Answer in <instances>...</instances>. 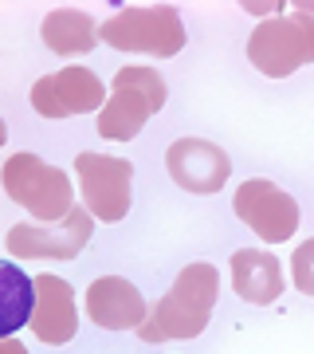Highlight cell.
I'll return each instance as SVG.
<instances>
[{"instance_id":"obj_1","label":"cell","mask_w":314,"mask_h":354,"mask_svg":"<svg viewBox=\"0 0 314 354\" xmlns=\"http://www.w3.org/2000/svg\"><path fill=\"white\" fill-rule=\"evenodd\" d=\"M216 268L188 264L173 279V288L150 307L146 323L138 327L141 342H169V339H197L208 327V315L216 307Z\"/></svg>"},{"instance_id":"obj_2","label":"cell","mask_w":314,"mask_h":354,"mask_svg":"<svg viewBox=\"0 0 314 354\" xmlns=\"http://www.w3.org/2000/svg\"><path fill=\"white\" fill-rule=\"evenodd\" d=\"M165 79L150 67H126L114 75V95L99 111V134L110 142L138 138L146 118L165 106Z\"/></svg>"},{"instance_id":"obj_3","label":"cell","mask_w":314,"mask_h":354,"mask_svg":"<svg viewBox=\"0 0 314 354\" xmlns=\"http://www.w3.org/2000/svg\"><path fill=\"white\" fill-rule=\"evenodd\" d=\"M4 189L16 205H24L28 213L51 225V221H63V216L75 209V193H71V181L63 169L48 165L36 153H12L4 162Z\"/></svg>"},{"instance_id":"obj_4","label":"cell","mask_w":314,"mask_h":354,"mask_svg":"<svg viewBox=\"0 0 314 354\" xmlns=\"http://www.w3.org/2000/svg\"><path fill=\"white\" fill-rule=\"evenodd\" d=\"M248 55L271 79H283L295 67L314 64V16L295 8L291 16L264 20L255 28V36L248 39Z\"/></svg>"},{"instance_id":"obj_5","label":"cell","mask_w":314,"mask_h":354,"mask_svg":"<svg viewBox=\"0 0 314 354\" xmlns=\"http://www.w3.org/2000/svg\"><path fill=\"white\" fill-rule=\"evenodd\" d=\"M99 36L118 51H146V55H177L185 48V24H181V12L169 8V4H157V8H126V12L110 16L106 24L99 28Z\"/></svg>"},{"instance_id":"obj_6","label":"cell","mask_w":314,"mask_h":354,"mask_svg":"<svg viewBox=\"0 0 314 354\" xmlns=\"http://www.w3.org/2000/svg\"><path fill=\"white\" fill-rule=\"evenodd\" d=\"M79 189L87 201V213L114 225L130 213V185H134V165L110 153H79L75 158Z\"/></svg>"},{"instance_id":"obj_7","label":"cell","mask_w":314,"mask_h":354,"mask_svg":"<svg viewBox=\"0 0 314 354\" xmlns=\"http://www.w3.org/2000/svg\"><path fill=\"white\" fill-rule=\"evenodd\" d=\"M90 241V213L71 209L63 221L51 225H12L4 248L16 260H75Z\"/></svg>"},{"instance_id":"obj_8","label":"cell","mask_w":314,"mask_h":354,"mask_svg":"<svg viewBox=\"0 0 314 354\" xmlns=\"http://www.w3.org/2000/svg\"><path fill=\"white\" fill-rule=\"evenodd\" d=\"M232 209L244 225L267 244H283L295 236L299 228V205L287 189H279L275 181L267 177H255V181H244L232 197Z\"/></svg>"},{"instance_id":"obj_9","label":"cell","mask_w":314,"mask_h":354,"mask_svg":"<svg viewBox=\"0 0 314 354\" xmlns=\"http://www.w3.org/2000/svg\"><path fill=\"white\" fill-rule=\"evenodd\" d=\"M106 106L102 79L90 67H63L51 71L32 87V111L43 118H71V114H95Z\"/></svg>"},{"instance_id":"obj_10","label":"cell","mask_w":314,"mask_h":354,"mask_svg":"<svg viewBox=\"0 0 314 354\" xmlns=\"http://www.w3.org/2000/svg\"><path fill=\"white\" fill-rule=\"evenodd\" d=\"M165 169L181 189L188 193H216L232 174V162L220 146L204 138H177L165 150Z\"/></svg>"},{"instance_id":"obj_11","label":"cell","mask_w":314,"mask_h":354,"mask_svg":"<svg viewBox=\"0 0 314 354\" xmlns=\"http://www.w3.org/2000/svg\"><path fill=\"white\" fill-rule=\"evenodd\" d=\"M87 315L106 330H138L150 315V307L130 279L102 276L87 288Z\"/></svg>"},{"instance_id":"obj_12","label":"cell","mask_w":314,"mask_h":354,"mask_svg":"<svg viewBox=\"0 0 314 354\" xmlns=\"http://www.w3.org/2000/svg\"><path fill=\"white\" fill-rule=\"evenodd\" d=\"M36 311H32V335L48 346H59V342L75 339V327H79V311H75V291L71 283L59 276H36Z\"/></svg>"},{"instance_id":"obj_13","label":"cell","mask_w":314,"mask_h":354,"mask_svg":"<svg viewBox=\"0 0 314 354\" xmlns=\"http://www.w3.org/2000/svg\"><path fill=\"white\" fill-rule=\"evenodd\" d=\"M232 288L251 307L275 304L283 291V264L264 248H239L232 256Z\"/></svg>"},{"instance_id":"obj_14","label":"cell","mask_w":314,"mask_h":354,"mask_svg":"<svg viewBox=\"0 0 314 354\" xmlns=\"http://www.w3.org/2000/svg\"><path fill=\"white\" fill-rule=\"evenodd\" d=\"M43 39L55 55H83L90 51L99 39H95V20L79 8H55L43 20Z\"/></svg>"},{"instance_id":"obj_15","label":"cell","mask_w":314,"mask_h":354,"mask_svg":"<svg viewBox=\"0 0 314 354\" xmlns=\"http://www.w3.org/2000/svg\"><path fill=\"white\" fill-rule=\"evenodd\" d=\"M0 279H4V291H0V311H4V335L12 339L16 330L24 327V323H32V311H36V279L24 276L20 272V264L16 260H4V268H0Z\"/></svg>"},{"instance_id":"obj_16","label":"cell","mask_w":314,"mask_h":354,"mask_svg":"<svg viewBox=\"0 0 314 354\" xmlns=\"http://www.w3.org/2000/svg\"><path fill=\"white\" fill-rule=\"evenodd\" d=\"M291 279L302 295H314V241H302L291 256Z\"/></svg>"},{"instance_id":"obj_17","label":"cell","mask_w":314,"mask_h":354,"mask_svg":"<svg viewBox=\"0 0 314 354\" xmlns=\"http://www.w3.org/2000/svg\"><path fill=\"white\" fill-rule=\"evenodd\" d=\"M244 8H248V12H255V16H267V12H275V8H283V4H244Z\"/></svg>"},{"instance_id":"obj_18","label":"cell","mask_w":314,"mask_h":354,"mask_svg":"<svg viewBox=\"0 0 314 354\" xmlns=\"http://www.w3.org/2000/svg\"><path fill=\"white\" fill-rule=\"evenodd\" d=\"M0 354H24V346H20L16 339H4L0 342Z\"/></svg>"}]
</instances>
